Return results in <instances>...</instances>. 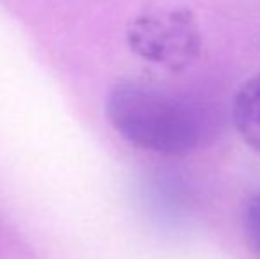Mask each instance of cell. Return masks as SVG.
<instances>
[{"label": "cell", "mask_w": 260, "mask_h": 259, "mask_svg": "<svg viewBox=\"0 0 260 259\" xmlns=\"http://www.w3.org/2000/svg\"><path fill=\"white\" fill-rule=\"evenodd\" d=\"M106 116L129 144L165 156H186L202 146L206 119L189 98L154 83L122 80L106 96Z\"/></svg>", "instance_id": "obj_1"}, {"label": "cell", "mask_w": 260, "mask_h": 259, "mask_svg": "<svg viewBox=\"0 0 260 259\" xmlns=\"http://www.w3.org/2000/svg\"><path fill=\"white\" fill-rule=\"evenodd\" d=\"M127 45L140 59L168 71H184L202 52V32L186 7L142 13L127 27Z\"/></svg>", "instance_id": "obj_2"}, {"label": "cell", "mask_w": 260, "mask_h": 259, "mask_svg": "<svg viewBox=\"0 0 260 259\" xmlns=\"http://www.w3.org/2000/svg\"><path fill=\"white\" fill-rule=\"evenodd\" d=\"M232 118L244 144L260 155V73L251 76L237 91Z\"/></svg>", "instance_id": "obj_3"}, {"label": "cell", "mask_w": 260, "mask_h": 259, "mask_svg": "<svg viewBox=\"0 0 260 259\" xmlns=\"http://www.w3.org/2000/svg\"><path fill=\"white\" fill-rule=\"evenodd\" d=\"M244 227H246V235H248V240H250L251 247L260 254V197L253 199L246 206Z\"/></svg>", "instance_id": "obj_4"}]
</instances>
